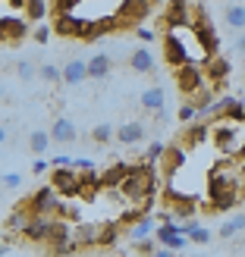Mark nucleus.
I'll list each match as a JSON object with an SVG mask.
<instances>
[{
	"mask_svg": "<svg viewBox=\"0 0 245 257\" xmlns=\"http://www.w3.org/2000/svg\"><path fill=\"white\" fill-rule=\"evenodd\" d=\"M154 188H157V176H154L151 163H138L129 170V176L123 179V185L117 188L120 198L129 204V207H145L151 210L154 204Z\"/></svg>",
	"mask_w": 245,
	"mask_h": 257,
	"instance_id": "1",
	"label": "nucleus"
},
{
	"mask_svg": "<svg viewBox=\"0 0 245 257\" xmlns=\"http://www.w3.org/2000/svg\"><path fill=\"white\" fill-rule=\"evenodd\" d=\"M198 16H201V7L192 10L189 0H170L164 10V25L167 29H192L198 22Z\"/></svg>",
	"mask_w": 245,
	"mask_h": 257,
	"instance_id": "2",
	"label": "nucleus"
},
{
	"mask_svg": "<svg viewBox=\"0 0 245 257\" xmlns=\"http://www.w3.org/2000/svg\"><path fill=\"white\" fill-rule=\"evenodd\" d=\"M176 88H179V94H186L189 100L201 94L204 88H208V82H204V69L195 66V63H186V66H179L176 69Z\"/></svg>",
	"mask_w": 245,
	"mask_h": 257,
	"instance_id": "3",
	"label": "nucleus"
},
{
	"mask_svg": "<svg viewBox=\"0 0 245 257\" xmlns=\"http://www.w3.org/2000/svg\"><path fill=\"white\" fill-rule=\"evenodd\" d=\"M60 191L54 188V185H44V188H38L35 195L25 201V207L32 210V216H57V210H60Z\"/></svg>",
	"mask_w": 245,
	"mask_h": 257,
	"instance_id": "4",
	"label": "nucleus"
},
{
	"mask_svg": "<svg viewBox=\"0 0 245 257\" xmlns=\"http://www.w3.org/2000/svg\"><path fill=\"white\" fill-rule=\"evenodd\" d=\"M88 29H92V22L82 19V16H72V13H60L54 16V35L60 38H88Z\"/></svg>",
	"mask_w": 245,
	"mask_h": 257,
	"instance_id": "5",
	"label": "nucleus"
},
{
	"mask_svg": "<svg viewBox=\"0 0 245 257\" xmlns=\"http://www.w3.org/2000/svg\"><path fill=\"white\" fill-rule=\"evenodd\" d=\"M214 145L220 148V154H233V157H239V151H242V145H245V138H242V132L233 125V122H223V125H217L214 128Z\"/></svg>",
	"mask_w": 245,
	"mask_h": 257,
	"instance_id": "6",
	"label": "nucleus"
},
{
	"mask_svg": "<svg viewBox=\"0 0 245 257\" xmlns=\"http://www.w3.org/2000/svg\"><path fill=\"white\" fill-rule=\"evenodd\" d=\"M192 32H195V38H198V44H201V50H204V57H217V50H220V38H217V29L211 25V19L204 16V10H201V16H198V22L192 25Z\"/></svg>",
	"mask_w": 245,
	"mask_h": 257,
	"instance_id": "7",
	"label": "nucleus"
},
{
	"mask_svg": "<svg viewBox=\"0 0 245 257\" xmlns=\"http://www.w3.org/2000/svg\"><path fill=\"white\" fill-rule=\"evenodd\" d=\"M148 13H151L148 0H123L117 7V19H120L123 29H132V25H141L148 19Z\"/></svg>",
	"mask_w": 245,
	"mask_h": 257,
	"instance_id": "8",
	"label": "nucleus"
},
{
	"mask_svg": "<svg viewBox=\"0 0 245 257\" xmlns=\"http://www.w3.org/2000/svg\"><path fill=\"white\" fill-rule=\"evenodd\" d=\"M50 185H54L60 195H66V198H79V173L69 170V166H54Z\"/></svg>",
	"mask_w": 245,
	"mask_h": 257,
	"instance_id": "9",
	"label": "nucleus"
},
{
	"mask_svg": "<svg viewBox=\"0 0 245 257\" xmlns=\"http://www.w3.org/2000/svg\"><path fill=\"white\" fill-rule=\"evenodd\" d=\"M138 104L145 113H151V116H164V104H167V91H164V85H148L145 91H141L138 97Z\"/></svg>",
	"mask_w": 245,
	"mask_h": 257,
	"instance_id": "10",
	"label": "nucleus"
},
{
	"mask_svg": "<svg viewBox=\"0 0 245 257\" xmlns=\"http://www.w3.org/2000/svg\"><path fill=\"white\" fill-rule=\"evenodd\" d=\"M54 223H57V216H32V223L25 226V238L29 241H50V235H54Z\"/></svg>",
	"mask_w": 245,
	"mask_h": 257,
	"instance_id": "11",
	"label": "nucleus"
},
{
	"mask_svg": "<svg viewBox=\"0 0 245 257\" xmlns=\"http://www.w3.org/2000/svg\"><path fill=\"white\" fill-rule=\"evenodd\" d=\"M154 238H157L164 248H170V251H183V248H186V241H189V235L179 232V223L157 226V229H154Z\"/></svg>",
	"mask_w": 245,
	"mask_h": 257,
	"instance_id": "12",
	"label": "nucleus"
},
{
	"mask_svg": "<svg viewBox=\"0 0 245 257\" xmlns=\"http://www.w3.org/2000/svg\"><path fill=\"white\" fill-rule=\"evenodd\" d=\"M204 66H208V82H211V88H214V91H220V88L226 85V79H229V72H233V63L223 60V57H211Z\"/></svg>",
	"mask_w": 245,
	"mask_h": 257,
	"instance_id": "13",
	"label": "nucleus"
},
{
	"mask_svg": "<svg viewBox=\"0 0 245 257\" xmlns=\"http://www.w3.org/2000/svg\"><path fill=\"white\" fill-rule=\"evenodd\" d=\"M85 79H88V60H82V57L66 60V66H63V85L79 88Z\"/></svg>",
	"mask_w": 245,
	"mask_h": 257,
	"instance_id": "14",
	"label": "nucleus"
},
{
	"mask_svg": "<svg viewBox=\"0 0 245 257\" xmlns=\"http://www.w3.org/2000/svg\"><path fill=\"white\" fill-rule=\"evenodd\" d=\"M129 170H132V163H113L110 170L101 173V188H104V191H117L123 185V179L129 176Z\"/></svg>",
	"mask_w": 245,
	"mask_h": 257,
	"instance_id": "15",
	"label": "nucleus"
},
{
	"mask_svg": "<svg viewBox=\"0 0 245 257\" xmlns=\"http://www.w3.org/2000/svg\"><path fill=\"white\" fill-rule=\"evenodd\" d=\"M0 35H4V41H22L29 35V22L16 16H4L0 19Z\"/></svg>",
	"mask_w": 245,
	"mask_h": 257,
	"instance_id": "16",
	"label": "nucleus"
},
{
	"mask_svg": "<svg viewBox=\"0 0 245 257\" xmlns=\"http://www.w3.org/2000/svg\"><path fill=\"white\" fill-rule=\"evenodd\" d=\"M183 163H186V148L176 141V145H170V148H167L164 160H160V170H164V176H167V179H173V173H176Z\"/></svg>",
	"mask_w": 245,
	"mask_h": 257,
	"instance_id": "17",
	"label": "nucleus"
},
{
	"mask_svg": "<svg viewBox=\"0 0 245 257\" xmlns=\"http://www.w3.org/2000/svg\"><path fill=\"white\" fill-rule=\"evenodd\" d=\"M117 141L120 145H138V141H145V122H138V119H132V122H123L120 128H117Z\"/></svg>",
	"mask_w": 245,
	"mask_h": 257,
	"instance_id": "18",
	"label": "nucleus"
},
{
	"mask_svg": "<svg viewBox=\"0 0 245 257\" xmlns=\"http://www.w3.org/2000/svg\"><path fill=\"white\" fill-rule=\"evenodd\" d=\"M50 138L60 141V145H69V141H75V122L66 119V116H57L54 125H50Z\"/></svg>",
	"mask_w": 245,
	"mask_h": 257,
	"instance_id": "19",
	"label": "nucleus"
},
{
	"mask_svg": "<svg viewBox=\"0 0 245 257\" xmlns=\"http://www.w3.org/2000/svg\"><path fill=\"white\" fill-rule=\"evenodd\" d=\"M110 69H113V63H110L107 54H95L92 60H88V79L92 82H104L110 75Z\"/></svg>",
	"mask_w": 245,
	"mask_h": 257,
	"instance_id": "20",
	"label": "nucleus"
},
{
	"mask_svg": "<svg viewBox=\"0 0 245 257\" xmlns=\"http://www.w3.org/2000/svg\"><path fill=\"white\" fill-rule=\"evenodd\" d=\"M129 66H132L135 72H141V75H148V72H154V54L148 47H138V50H132V57H129Z\"/></svg>",
	"mask_w": 245,
	"mask_h": 257,
	"instance_id": "21",
	"label": "nucleus"
},
{
	"mask_svg": "<svg viewBox=\"0 0 245 257\" xmlns=\"http://www.w3.org/2000/svg\"><path fill=\"white\" fill-rule=\"evenodd\" d=\"M75 245H79V248L101 245V226H92V223H82V226H75Z\"/></svg>",
	"mask_w": 245,
	"mask_h": 257,
	"instance_id": "22",
	"label": "nucleus"
},
{
	"mask_svg": "<svg viewBox=\"0 0 245 257\" xmlns=\"http://www.w3.org/2000/svg\"><path fill=\"white\" fill-rule=\"evenodd\" d=\"M154 229H157V223H154V216L148 213L145 220H138L132 229H129V238H132V241H145V238H151Z\"/></svg>",
	"mask_w": 245,
	"mask_h": 257,
	"instance_id": "23",
	"label": "nucleus"
},
{
	"mask_svg": "<svg viewBox=\"0 0 245 257\" xmlns=\"http://www.w3.org/2000/svg\"><path fill=\"white\" fill-rule=\"evenodd\" d=\"M239 232H245V213H236V216H229V220L220 226V238H236Z\"/></svg>",
	"mask_w": 245,
	"mask_h": 257,
	"instance_id": "24",
	"label": "nucleus"
},
{
	"mask_svg": "<svg viewBox=\"0 0 245 257\" xmlns=\"http://www.w3.org/2000/svg\"><path fill=\"white\" fill-rule=\"evenodd\" d=\"M211 135V128L204 125V122H198V125H192V128H186V135H183V141H179V145L183 148H192V145H201L204 138Z\"/></svg>",
	"mask_w": 245,
	"mask_h": 257,
	"instance_id": "25",
	"label": "nucleus"
},
{
	"mask_svg": "<svg viewBox=\"0 0 245 257\" xmlns=\"http://www.w3.org/2000/svg\"><path fill=\"white\" fill-rule=\"evenodd\" d=\"M50 141H54V138H50V132H41V128H38V132L29 135V151L32 154H44L50 148Z\"/></svg>",
	"mask_w": 245,
	"mask_h": 257,
	"instance_id": "26",
	"label": "nucleus"
},
{
	"mask_svg": "<svg viewBox=\"0 0 245 257\" xmlns=\"http://www.w3.org/2000/svg\"><path fill=\"white\" fill-rule=\"evenodd\" d=\"M92 138L98 141V145H110V141L117 138V128H113L110 122H98V125L92 128Z\"/></svg>",
	"mask_w": 245,
	"mask_h": 257,
	"instance_id": "27",
	"label": "nucleus"
},
{
	"mask_svg": "<svg viewBox=\"0 0 245 257\" xmlns=\"http://www.w3.org/2000/svg\"><path fill=\"white\" fill-rule=\"evenodd\" d=\"M223 19L229 29H245V7H226Z\"/></svg>",
	"mask_w": 245,
	"mask_h": 257,
	"instance_id": "28",
	"label": "nucleus"
},
{
	"mask_svg": "<svg viewBox=\"0 0 245 257\" xmlns=\"http://www.w3.org/2000/svg\"><path fill=\"white\" fill-rule=\"evenodd\" d=\"M38 79L54 85V82H63V69H57L54 63H44V66H38Z\"/></svg>",
	"mask_w": 245,
	"mask_h": 257,
	"instance_id": "29",
	"label": "nucleus"
},
{
	"mask_svg": "<svg viewBox=\"0 0 245 257\" xmlns=\"http://www.w3.org/2000/svg\"><path fill=\"white\" fill-rule=\"evenodd\" d=\"M167 148H170V145H164V141H151V145H148V154H145V163H160L164 160V154H167Z\"/></svg>",
	"mask_w": 245,
	"mask_h": 257,
	"instance_id": "30",
	"label": "nucleus"
},
{
	"mask_svg": "<svg viewBox=\"0 0 245 257\" xmlns=\"http://www.w3.org/2000/svg\"><path fill=\"white\" fill-rule=\"evenodd\" d=\"M44 13H47V0H29V7H25V16L32 22H41Z\"/></svg>",
	"mask_w": 245,
	"mask_h": 257,
	"instance_id": "31",
	"label": "nucleus"
},
{
	"mask_svg": "<svg viewBox=\"0 0 245 257\" xmlns=\"http://www.w3.org/2000/svg\"><path fill=\"white\" fill-rule=\"evenodd\" d=\"M223 119H226V122H233V125H236V122H245V104H239V100L233 97V104L226 107Z\"/></svg>",
	"mask_w": 245,
	"mask_h": 257,
	"instance_id": "32",
	"label": "nucleus"
},
{
	"mask_svg": "<svg viewBox=\"0 0 245 257\" xmlns=\"http://www.w3.org/2000/svg\"><path fill=\"white\" fill-rule=\"evenodd\" d=\"M198 107L195 104H192V100H186V104H179V110H176V119L179 122H192V119H198Z\"/></svg>",
	"mask_w": 245,
	"mask_h": 257,
	"instance_id": "33",
	"label": "nucleus"
},
{
	"mask_svg": "<svg viewBox=\"0 0 245 257\" xmlns=\"http://www.w3.org/2000/svg\"><path fill=\"white\" fill-rule=\"evenodd\" d=\"M13 69H16V75H19V79H22V82H32V79H35V75H38V69L32 66V63H29V60H16V66H13Z\"/></svg>",
	"mask_w": 245,
	"mask_h": 257,
	"instance_id": "34",
	"label": "nucleus"
},
{
	"mask_svg": "<svg viewBox=\"0 0 245 257\" xmlns=\"http://www.w3.org/2000/svg\"><path fill=\"white\" fill-rule=\"evenodd\" d=\"M120 238V223H110V226H101V245H113Z\"/></svg>",
	"mask_w": 245,
	"mask_h": 257,
	"instance_id": "35",
	"label": "nucleus"
},
{
	"mask_svg": "<svg viewBox=\"0 0 245 257\" xmlns=\"http://www.w3.org/2000/svg\"><path fill=\"white\" fill-rule=\"evenodd\" d=\"M79 4L82 0H54V16H60V13H72Z\"/></svg>",
	"mask_w": 245,
	"mask_h": 257,
	"instance_id": "36",
	"label": "nucleus"
},
{
	"mask_svg": "<svg viewBox=\"0 0 245 257\" xmlns=\"http://www.w3.org/2000/svg\"><path fill=\"white\" fill-rule=\"evenodd\" d=\"M189 238L195 241V245H208V241H211V232H208V229H204V226H198V229H195V232H192Z\"/></svg>",
	"mask_w": 245,
	"mask_h": 257,
	"instance_id": "37",
	"label": "nucleus"
},
{
	"mask_svg": "<svg viewBox=\"0 0 245 257\" xmlns=\"http://www.w3.org/2000/svg\"><path fill=\"white\" fill-rule=\"evenodd\" d=\"M50 35H54V29H47V25H41V29H35V35H32V38H35L38 44H47V41H50Z\"/></svg>",
	"mask_w": 245,
	"mask_h": 257,
	"instance_id": "38",
	"label": "nucleus"
},
{
	"mask_svg": "<svg viewBox=\"0 0 245 257\" xmlns=\"http://www.w3.org/2000/svg\"><path fill=\"white\" fill-rule=\"evenodd\" d=\"M4 185L7 188H19L22 185V176L19 173H4Z\"/></svg>",
	"mask_w": 245,
	"mask_h": 257,
	"instance_id": "39",
	"label": "nucleus"
},
{
	"mask_svg": "<svg viewBox=\"0 0 245 257\" xmlns=\"http://www.w3.org/2000/svg\"><path fill=\"white\" fill-rule=\"evenodd\" d=\"M135 35L141 38V41H154V38H157V35H154L151 29H135Z\"/></svg>",
	"mask_w": 245,
	"mask_h": 257,
	"instance_id": "40",
	"label": "nucleus"
},
{
	"mask_svg": "<svg viewBox=\"0 0 245 257\" xmlns=\"http://www.w3.org/2000/svg\"><path fill=\"white\" fill-rule=\"evenodd\" d=\"M72 163V157H54L50 160V166H69Z\"/></svg>",
	"mask_w": 245,
	"mask_h": 257,
	"instance_id": "41",
	"label": "nucleus"
},
{
	"mask_svg": "<svg viewBox=\"0 0 245 257\" xmlns=\"http://www.w3.org/2000/svg\"><path fill=\"white\" fill-rule=\"evenodd\" d=\"M44 170H47V163H44V160H35V163H32V173H38V176H41Z\"/></svg>",
	"mask_w": 245,
	"mask_h": 257,
	"instance_id": "42",
	"label": "nucleus"
},
{
	"mask_svg": "<svg viewBox=\"0 0 245 257\" xmlns=\"http://www.w3.org/2000/svg\"><path fill=\"white\" fill-rule=\"evenodd\" d=\"M7 4L16 7V10H25V7H29V0H7Z\"/></svg>",
	"mask_w": 245,
	"mask_h": 257,
	"instance_id": "43",
	"label": "nucleus"
},
{
	"mask_svg": "<svg viewBox=\"0 0 245 257\" xmlns=\"http://www.w3.org/2000/svg\"><path fill=\"white\" fill-rule=\"evenodd\" d=\"M154 257H176V251H170V248H160V251L154 254Z\"/></svg>",
	"mask_w": 245,
	"mask_h": 257,
	"instance_id": "44",
	"label": "nucleus"
}]
</instances>
